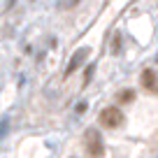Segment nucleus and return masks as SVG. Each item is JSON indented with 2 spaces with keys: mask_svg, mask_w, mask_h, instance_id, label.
Listing matches in <instances>:
<instances>
[{
  "mask_svg": "<svg viewBox=\"0 0 158 158\" xmlns=\"http://www.w3.org/2000/svg\"><path fill=\"white\" fill-rule=\"evenodd\" d=\"M100 123L105 128H118V126L123 123V112L118 107H107L100 112Z\"/></svg>",
  "mask_w": 158,
  "mask_h": 158,
  "instance_id": "f257e3e1",
  "label": "nucleus"
},
{
  "mask_svg": "<svg viewBox=\"0 0 158 158\" xmlns=\"http://www.w3.org/2000/svg\"><path fill=\"white\" fill-rule=\"evenodd\" d=\"M86 151L93 158H100L105 153V144H102V137H100L98 130H89L86 133Z\"/></svg>",
  "mask_w": 158,
  "mask_h": 158,
  "instance_id": "f03ea898",
  "label": "nucleus"
},
{
  "mask_svg": "<svg viewBox=\"0 0 158 158\" xmlns=\"http://www.w3.org/2000/svg\"><path fill=\"white\" fill-rule=\"evenodd\" d=\"M139 79H142V86L149 93H158V79H156V72H153V70H144Z\"/></svg>",
  "mask_w": 158,
  "mask_h": 158,
  "instance_id": "7ed1b4c3",
  "label": "nucleus"
},
{
  "mask_svg": "<svg viewBox=\"0 0 158 158\" xmlns=\"http://www.w3.org/2000/svg\"><path fill=\"white\" fill-rule=\"evenodd\" d=\"M86 56H89V49H79L77 54H74L72 58H70V65H68V70H65V74H72L74 70L79 68V65L84 63V58H86Z\"/></svg>",
  "mask_w": 158,
  "mask_h": 158,
  "instance_id": "20e7f679",
  "label": "nucleus"
},
{
  "mask_svg": "<svg viewBox=\"0 0 158 158\" xmlns=\"http://www.w3.org/2000/svg\"><path fill=\"white\" fill-rule=\"evenodd\" d=\"M133 100H135V91H121V93H118V102H133Z\"/></svg>",
  "mask_w": 158,
  "mask_h": 158,
  "instance_id": "39448f33",
  "label": "nucleus"
},
{
  "mask_svg": "<svg viewBox=\"0 0 158 158\" xmlns=\"http://www.w3.org/2000/svg\"><path fill=\"white\" fill-rule=\"evenodd\" d=\"M77 2H79V0H60L58 7H60V10H68V7H74Z\"/></svg>",
  "mask_w": 158,
  "mask_h": 158,
  "instance_id": "423d86ee",
  "label": "nucleus"
},
{
  "mask_svg": "<svg viewBox=\"0 0 158 158\" xmlns=\"http://www.w3.org/2000/svg\"><path fill=\"white\" fill-rule=\"evenodd\" d=\"M121 49V37H114V51Z\"/></svg>",
  "mask_w": 158,
  "mask_h": 158,
  "instance_id": "0eeeda50",
  "label": "nucleus"
}]
</instances>
